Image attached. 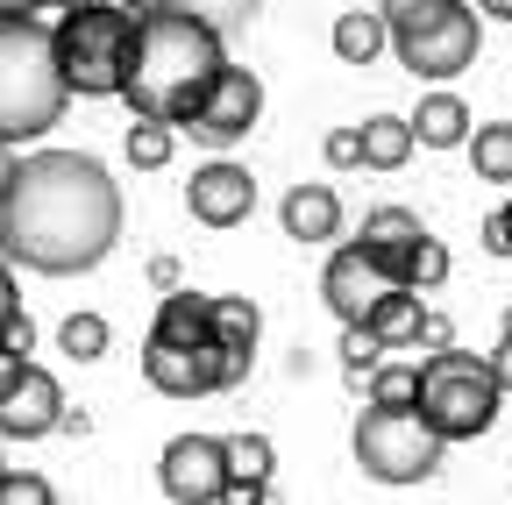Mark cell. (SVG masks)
Returning a JSON list of instances; mask_svg holds the SVG:
<instances>
[{"label":"cell","mask_w":512,"mask_h":505,"mask_svg":"<svg viewBox=\"0 0 512 505\" xmlns=\"http://www.w3.org/2000/svg\"><path fill=\"white\" fill-rule=\"evenodd\" d=\"M143 377L164 392V399H207V392H235L249 363L228 356L221 342H200V349H164V342H143Z\"/></svg>","instance_id":"obj_9"},{"label":"cell","mask_w":512,"mask_h":505,"mask_svg":"<svg viewBox=\"0 0 512 505\" xmlns=\"http://www.w3.org/2000/svg\"><path fill=\"white\" fill-rule=\"evenodd\" d=\"M356 150L370 171H399L413 157V129H406V114H370L363 129H356Z\"/></svg>","instance_id":"obj_19"},{"label":"cell","mask_w":512,"mask_h":505,"mask_svg":"<svg viewBox=\"0 0 512 505\" xmlns=\"http://www.w3.org/2000/svg\"><path fill=\"white\" fill-rule=\"evenodd\" d=\"M427 228H420V214H406V207H370L363 214V242H420Z\"/></svg>","instance_id":"obj_27"},{"label":"cell","mask_w":512,"mask_h":505,"mask_svg":"<svg viewBox=\"0 0 512 505\" xmlns=\"http://www.w3.org/2000/svg\"><path fill=\"white\" fill-rule=\"evenodd\" d=\"M256 114H264V79H256L249 65H221L214 86H207V100L192 107L178 129L192 143H207V150H228V143H242L256 129Z\"/></svg>","instance_id":"obj_8"},{"label":"cell","mask_w":512,"mask_h":505,"mask_svg":"<svg viewBox=\"0 0 512 505\" xmlns=\"http://www.w3.org/2000/svg\"><path fill=\"white\" fill-rule=\"evenodd\" d=\"M377 363H384V342L370 328H342V370H349V385H363Z\"/></svg>","instance_id":"obj_29"},{"label":"cell","mask_w":512,"mask_h":505,"mask_svg":"<svg viewBox=\"0 0 512 505\" xmlns=\"http://www.w3.org/2000/svg\"><path fill=\"white\" fill-rule=\"evenodd\" d=\"M43 8H57V15H72V8H86V0H43Z\"/></svg>","instance_id":"obj_41"},{"label":"cell","mask_w":512,"mask_h":505,"mask_svg":"<svg viewBox=\"0 0 512 505\" xmlns=\"http://www.w3.org/2000/svg\"><path fill=\"white\" fill-rule=\"evenodd\" d=\"M22 313V292H15V264H0V335H8V321Z\"/></svg>","instance_id":"obj_33"},{"label":"cell","mask_w":512,"mask_h":505,"mask_svg":"<svg viewBox=\"0 0 512 505\" xmlns=\"http://www.w3.org/2000/svg\"><path fill=\"white\" fill-rule=\"evenodd\" d=\"M22 363H29V356H15V349H0V392H8L15 377H22Z\"/></svg>","instance_id":"obj_37"},{"label":"cell","mask_w":512,"mask_h":505,"mask_svg":"<svg viewBox=\"0 0 512 505\" xmlns=\"http://www.w3.org/2000/svg\"><path fill=\"white\" fill-rule=\"evenodd\" d=\"M43 0H0V22H15V15H36Z\"/></svg>","instance_id":"obj_38"},{"label":"cell","mask_w":512,"mask_h":505,"mask_svg":"<svg viewBox=\"0 0 512 505\" xmlns=\"http://www.w3.org/2000/svg\"><path fill=\"white\" fill-rule=\"evenodd\" d=\"M363 385H370V406H406L420 385V363H377Z\"/></svg>","instance_id":"obj_26"},{"label":"cell","mask_w":512,"mask_h":505,"mask_svg":"<svg viewBox=\"0 0 512 505\" xmlns=\"http://www.w3.org/2000/svg\"><path fill=\"white\" fill-rule=\"evenodd\" d=\"M377 15H384V50L413 79H456L477 65L484 22L470 0H377Z\"/></svg>","instance_id":"obj_4"},{"label":"cell","mask_w":512,"mask_h":505,"mask_svg":"<svg viewBox=\"0 0 512 505\" xmlns=\"http://www.w3.org/2000/svg\"><path fill=\"white\" fill-rule=\"evenodd\" d=\"M114 8H128V15H136V22H143V15H171V8H178V0H114Z\"/></svg>","instance_id":"obj_36"},{"label":"cell","mask_w":512,"mask_h":505,"mask_svg":"<svg viewBox=\"0 0 512 505\" xmlns=\"http://www.w3.org/2000/svg\"><path fill=\"white\" fill-rule=\"evenodd\" d=\"M384 292H392V278H384L356 242H342L335 257H328V271H320V299H328V313H335L342 328H363L370 306H377Z\"/></svg>","instance_id":"obj_12"},{"label":"cell","mask_w":512,"mask_h":505,"mask_svg":"<svg viewBox=\"0 0 512 505\" xmlns=\"http://www.w3.org/2000/svg\"><path fill=\"white\" fill-rule=\"evenodd\" d=\"M121 242V185L86 150H36L0 193V264L79 278Z\"/></svg>","instance_id":"obj_1"},{"label":"cell","mask_w":512,"mask_h":505,"mask_svg":"<svg viewBox=\"0 0 512 505\" xmlns=\"http://www.w3.org/2000/svg\"><path fill=\"white\" fill-rule=\"evenodd\" d=\"M484 249H491V257H512V228H505V214H484Z\"/></svg>","instance_id":"obj_35"},{"label":"cell","mask_w":512,"mask_h":505,"mask_svg":"<svg viewBox=\"0 0 512 505\" xmlns=\"http://www.w3.org/2000/svg\"><path fill=\"white\" fill-rule=\"evenodd\" d=\"M157 484L171 505H214L228 491V463H221V434H178L157 456Z\"/></svg>","instance_id":"obj_10"},{"label":"cell","mask_w":512,"mask_h":505,"mask_svg":"<svg viewBox=\"0 0 512 505\" xmlns=\"http://www.w3.org/2000/svg\"><path fill=\"white\" fill-rule=\"evenodd\" d=\"M214 505H278V498H271V484H228Z\"/></svg>","instance_id":"obj_34"},{"label":"cell","mask_w":512,"mask_h":505,"mask_svg":"<svg viewBox=\"0 0 512 505\" xmlns=\"http://www.w3.org/2000/svg\"><path fill=\"white\" fill-rule=\"evenodd\" d=\"M463 150H470V171L484 185H512V121H484V129H470Z\"/></svg>","instance_id":"obj_21"},{"label":"cell","mask_w":512,"mask_h":505,"mask_svg":"<svg viewBox=\"0 0 512 505\" xmlns=\"http://www.w3.org/2000/svg\"><path fill=\"white\" fill-rule=\"evenodd\" d=\"M406 285H413V292L448 285V249H441L434 235H420V242H413V257H406Z\"/></svg>","instance_id":"obj_28"},{"label":"cell","mask_w":512,"mask_h":505,"mask_svg":"<svg viewBox=\"0 0 512 505\" xmlns=\"http://www.w3.org/2000/svg\"><path fill=\"white\" fill-rule=\"evenodd\" d=\"M57 413H64V392L43 363H22V377L0 392V441H43L57 434Z\"/></svg>","instance_id":"obj_13"},{"label":"cell","mask_w":512,"mask_h":505,"mask_svg":"<svg viewBox=\"0 0 512 505\" xmlns=\"http://www.w3.org/2000/svg\"><path fill=\"white\" fill-rule=\"evenodd\" d=\"M121 150H128V164H136V171H164L171 150H178V129H164V121H136V129L121 136Z\"/></svg>","instance_id":"obj_23"},{"label":"cell","mask_w":512,"mask_h":505,"mask_svg":"<svg viewBox=\"0 0 512 505\" xmlns=\"http://www.w3.org/2000/svg\"><path fill=\"white\" fill-rule=\"evenodd\" d=\"M150 342H164V349H200V342H214V292L171 285L164 306H157V321H150Z\"/></svg>","instance_id":"obj_14"},{"label":"cell","mask_w":512,"mask_h":505,"mask_svg":"<svg viewBox=\"0 0 512 505\" xmlns=\"http://www.w3.org/2000/svg\"><path fill=\"white\" fill-rule=\"evenodd\" d=\"M228 65V36H214L207 22L192 15H143L136 22V43H128V72H121V93L128 114L136 121H164V129H178V121L207 100L214 72Z\"/></svg>","instance_id":"obj_2"},{"label":"cell","mask_w":512,"mask_h":505,"mask_svg":"<svg viewBox=\"0 0 512 505\" xmlns=\"http://www.w3.org/2000/svg\"><path fill=\"white\" fill-rule=\"evenodd\" d=\"M420 313H427V299H420L413 285H392V292L370 306V321H363V328H370L384 349H406V342L420 335Z\"/></svg>","instance_id":"obj_17"},{"label":"cell","mask_w":512,"mask_h":505,"mask_svg":"<svg viewBox=\"0 0 512 505\" xmlns=\"http://www.w3.org/2000/svg\"><path fill=\"white\" fill-rule=\"evenodd\" d=\"M64 79L50 57V29L36 15L0 22V143H36L64 121Z\"/></svg>","instance_id":"obj_3"},{"label":"cell","mask_w":512,"mask_h":505,"mask_svg":"<svg viewBox=\"0 0 512 505\" xmlns=\"http://www.w3.org/2000/svg\"><path fill=\"white\" fill-rule=\"evenodd\" d=\"M128 43H136V15L114 8V0H86V8L57 15L50 57H57L64 93L114 100V93H121V72H128Z\"/></svg>","instance_id":"obj_5"},{"label":"cell","mask_w":512,"mask_h":505,"mask_svg":"<svg viewBox=\"0 0 512 505\" xmlns=\"http://www.w3.org/2000/svg\"><path fill=\"white\" fill-rule=\"evenodd\" d=\"M477 15H491V22H512V0H477Z\"/></svg>","instance_id":"obj_40"},{"label":"cell","mask_w":512,"mask_h":505,"mask_svg":"<svg viewBox=\"0 0 512 505\" xmlns=\"http://www.w3.org/2000/svg\"><path fill=\"white\" fill-rule=\"evenodd\" d=\"M185 214L200 221V228H242L256 214V178L242 164H228V157L200 164L192 185H185Z\"/></svg>","instance_id":"obj_11"},{"label":"cell","mask_w":512,"mask_h":505,"mask_svg":"<svg viewBox=\"0 0 512 505\" xmlns=\"http://www.w3.org/2000/svg\"><path fill=\"white\" fill-rule=\"evenodd\" d=\"M484 363H491V385L512 399V313H505V335H498V349H491Z\"/></svg>","instance_id":"obj_31"},{"label":"cell","mask_w":512,"mask_h":505,"mask_svg":"<svg viewBox=\"0 0 512 505\" xmlns=\"http://www.w3.org/2000/svg\"><path fill=\"white\" fill-rule=\"evenodd\" d=\"M320 157H328L335 171H356V164H363V150H356V129H335L328 143H320Z\"/></svg>","instance_id":"obj_32"},{"label":"cell","mask_w":512,"mask_h":505,"mask_svg":"<svg viewBox=\"0 0 512 505\" xmlns=\"http://www.w3.org/2000/svg\"><path fill=\"white\" fill-rule=\"evenodd\" d=\"M335 57H342V65H377V57H384V15H335Z\"/></svg>","instance_id":"obj_22"},{"label":"cell","mask_w":512,"mask_h":505,"mask_svg":"<svg viewBox=\"0 0 512 505\" xmlns=\"http://www.w3.org/2000/svg\"><path fill=\"white\" fill-rule=\"evenodd\" d=\"M256 335H264V313L256 299H235V292H214V342L242 363H256Z\"/></svg>","instance_id":"obj_18"},{"label":"cell","mask_w":512,"mask_h":505,"mask_svg":"<svg viewBox=\"0 0 512 505\" xmlns=\"http://www.w3.org/2000/svg\"><path fill=\"white\" fill-rule=\"evenodd\" d=\"M228 484H271L278 477V441L271 434H221Z\"/></svg>","instance_id":"obj_20"},{"label":"cell","mask_w":512,"mask_h":505,"mask_svg":"<svg viewBox=\"0 0 512 505\" xmlns=\"http://www.w3.org/2000/svg\"><path fill=\"white\" fill-rule=\"evenodd\" d=\"M57 349H64V356H79V363L107 356V321H100V313H64V328H57Z\"/></svg>","instance_id":"obj_25"},{"label":"cell","mask_w":512,"mask_h":505,"mask_svg":"<svg viewBox=\"0 0 512 505\" xmlns=\"http://www.w3.org/2000/svg\"><path fill=\"white\" fill-rule=\"evenodd\" d=\"M285 235L292 242H335L342 235V200H335V185H292L285 207H278Z\"/></svg>","instance_id":"obj_15"},{"label":"cell","mask_w":512,"mask_h":505,"mask_svg":"<svg viewBox=\"0 0 512 505\" xmlns=\"http://www.w3.org/2000/svg\"><path fill=\"white\" fill-rule=\"evenodd\" d=\"M498 214H505V228H512V200H505V207H498Z\"/></svg>","instance_id":"obj_42"},{"label":"cell","mask_w":512,"mask_h":505,"mask_svg":"<svg viewBox=\"0 0 512 505\" xmlns=\"http://www.w3.org/2000/svg\"><path fill=\"white\" fill-rule=\"evenodd\" d=\"M0 470H8V463H0Z\"/></svg>","instance_id":"obj_43"},{"label":"cell","mask_w":512,"mask_h":505,"mask_svg":"<svg viewBox=\"0 0 512 505\" xmlns=\"http://www.w3.org/2000/svg\"><path fill=\"white\" fill-rule=\"evenodd\" d=\"M356 470L363 477H377V484H427L434 470H441V449L448 441L420 420V406L406 399V406H370V413H356Z\"/></svg>","instance_id":"obj_7"},{"label":"cell","mask_w":512,"mask_h":505,"mask_svg":"<svg viewBox=\"0 0 512 505\" xmlns=\"http://www.w3.org/2000/svg\"><path fill=\"white\" fill-rule=\"evenodd\" d=\"M256 8H264V0H178V15L207 22L214 36H235L242 22H256Z\"/></svg>","instance_id":"obj_24"},{"label":"cell","mask_w":512,"mask_h":505,"mask_svg":"<svg viewBox=\"0 0 512 505\" xmlns=\"http://www.w3.org/2000/svg\"><path fill=\"white\" fill-rule=\"evenodd\" d=\"M413 406H420V420H427L441 441H477V434L498 427L505 392L491 385V363H484V356H470V349L448 342V349H434V356L420 363Z\"/></svg>","instance_id":"obj_6"},{"label":"cell","mask_w":512,"mask_h":505,"mask_svg":"<svg viewBox=\"0 0 512 505\" xmlns=\"http://www.w3.org/2000/svg\"><path fill=\"white\" fill-rule=\"evenodd\" d=\"M15 164H22V157H15V143H0V193H8V178H15Z\"/></svg>","instance_id":"obj_39"},{"label":"cell","mask_w":512,"mask_h":505,"mask_svg":"<svg viewBox=\"0 0 512 505\" xmlns=\"http://www.w3.org/2000/svg\"><path fill=\"white\" fill-rule=\"evenodd\" d=\"M406 129H413V143H427V150H463V136H470V107H463L456 93H427L420 114H406Z\"/></svg>","instance_id":"obj_16"},{"label":"cell","mask_w":512,"mask_h":505,"mask_svg":"<svg viewBox=\"0 0 512 505\" xmlns=\"http://www.w3.org/2000/svg\"><path fill=\"white\" fill-rule=\"evenodd\" d=\"M0 505H57V491L36 470H0Z\"/></svg>","instance_id":"obj_30"}]
</instances>
